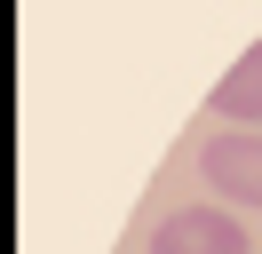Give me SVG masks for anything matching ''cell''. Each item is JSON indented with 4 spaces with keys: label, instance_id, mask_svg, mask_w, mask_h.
Segmentation results:
<instances>
[{
    "label": "cell",
    "instance_id": "6da1fadb",
    "mask_svg": "<svg viewBox=\"0 0 262 254\" xmlns=\"http://www.w3.org/2000/svg\"><path fill=\"white\" fill-rule=\"evenodd\" d=\"M199 175H207L230 206H262V135H254V127L207 135V143H199Z\"/></svg>",
    "mask_w": 262,
    "mask_h": 254
},
{
    "label": "cell",
    "instance_id": "7a4b0ae2",
    "mask_svg": "<svg viewBox=\"0 0 262 254\" xmlns=\"http://www.w3.org/2000/svg\"><path fill=\"white\" fill-rule=\"evenodd\" d=\"M151 254H254L238 230V215H223V206H183V215H167L159 230H151Z\"/></svg>",
    "mask_w": 262,
    "mask_h": 254
},
{
    "label": "cell",
    "instance_id": "3957f363",
    "mask_svg": "<svg viewBox=\"0 0 262 254\" xmlns=\"http://www.w3.org/2000/svg\"><path fill=\"white\" fill-rule=\"evenodd\" d=\"M214 111H223V119H246V127H262V40L246 48V56L230 64L223 79H214Z\"/></svg>",
    "mask_w": 262,
    "mask_h": 254
}]
</instances>
